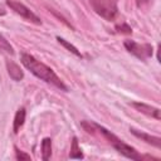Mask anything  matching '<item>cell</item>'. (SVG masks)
Here are the masks:
<instances>
[{
	"mask_svg": "<svg viewBox=\"0 0 161 161\" xmlns=\"http://www.w3.org/2000/svg\"><path fill=\"white\" fill-rule=\"evenodd\" d=\"M57 40H58V42H59V43H60V44H62L64 48H67V49H68L70 53H73L74 55H77V57L82 58V54H80V52H79V50H78V49H77V48H75L73 44H70L69 42H67L65 39H63V38H60V36H57Z\"/></svg>",
	"mask_w": 161,
	"mask_h": 161,
	"instance_id": "7c38bea8",
	"label": "cell"
},
{
	"mask_svg": "<svg viewBox=\"0 0 161 161\" xmlns=\"http://www.w3.org/2000/svg\"><path fill=\"white\" fill-rule=\"evenodd\" d=\"M130 131H131V133H132L133 136L141 138V140L145 141L146 143L152 145V146L160 148V146H161V138H160V137H157V136H152V135H150V133H146V132H143V131L136 130V128H133V127H131Z\"/></svg>",
	"mask_w": 161,
	"mask_h": 161,
	"instance_id": "52a82bcc",
	"label": "cell"
},
{
	"mask_svg": "<svg viewBox=\"0 0 161 161\" xmlns=\"http://www.w3.org/2000/svg\"><path fill=\"white\" fill-rule=\"evenodd\" d=\"M6 68H8V73L11 77V79L19 82V80H21L24 78V73H23V70L20 69V67L16 63H14L11 60H6Z\"/></svg>",
	"mask_w": 161,
	"mask_h": 161,
	"instance_id": "ba28073f",
	"label": "cell"
},
{
	"mask_svg": "<svg viewBox=\"0 0 161 161\" xmlns=\"http://www.w3.org/2000/svg\"><path fill=\"white\" fill-rule=\"evenodd\" d=\"M52 155V140L49 137H45L42 141V158L44 161L49 160Z\"/></svg>",
	"mask_w": 161,
	"mask_h": 161,
	"instance_id": "30bf717a",
	"label": "cell"
},
{
	"mask_svg": "<svg viewBox=\"0 0 161 161\" xmlns=\"http://www.w3.org/2000/svg\"><path fill=\"white\" fill-rule=\"evenodd\" d=\"M15 157H16L18 160H20V161H29V160H31V158H30V155L25 153L24 151L19 150L18 147H15Z\"/></svg>",
	"mask_w": 161,
	"mask_h": 161,
	"instance_id": "5bb4252c",
	"label": "cell"
},
{
	"mask_svg": "<svg viewBox=\"0 0 161 161\" xmlns=\"http://www.w3.org/2000/svg\"><path fill=\"white\" fill-rule=\"evenodd\" d=\"M20 60H21L23 65L26 69H29L39 79H42V80H44V82H47V83H49V84H52V86L64 91V92L68 91V87L55 74V72L52 68H49L48 65H45L44 63H42L40 60H38L36 58H34L33 55H30L28 53H21Z\"/></svg>",
	"mask_w": 161,
	"mask_h": 161,
	"instance_id": "7a4b0ae2",
	"label": "cell"
},
{
	"mask_svg": "<svg viewBox=\"0 0 161 161\" xmlns=\"http://www.w3.org/2000/svg\"><path fill=\"white\" fill-rule=\"evenodd\" d=\"M80 126L84 128L86 132L88 133H99L103 138H106L108 141L109 145H112L121 155H123L125 157L127 158H131V160H135V161H141L143 160L145 156L140 155L133 147H131L130 145H127L126 142H123L121 138H118L116 135H113L111 131H108L107 128H104L103 126L96 123V122H92V121H82L80 122Z\"/></svg>",
	"mask_w": 161,
	"mask_h": 161,
	"instance_id": "6da1fadb",
	"label": "cell"
},
{
	"mask_svg": "<svg viewBox=\"0 0 161 161\" xmlns=\"http://www.w3.org/2000/svg\"><path fill=\"white\" fill-rule=\"evenodd\" d=\"M0 50H3V52H5V53H9V54H14V49H13V47H11V44L0 34Z\"/></svg>",
	"mask_w": 161,
	"mask_h": 161,
	"instance_id": "4fadbf2b",
	"label": "cell"
},
{
	"mask_svg": "<svg viewBox=\"0 0 161 161\" xmlns=\"http://www.w3.org/2000/svg\"><path fill=\"white\" fill-rule=\"evenodd\" d=\"M116 30H117V33H125V34H131L132 33L131 26H128L126 23H122L121 25H117Z\"/></svg>",
	"mask_w": 161,
	"mask_h": 161,
	"instance_id": "9a60e30c",
	"label": "cell"
},
{
	"mask_svg": "<svg viewBox=\"0 0 161 161\" xmlns=\"http://www.w3.org/2000/svg\"><path fill=\"white\" fill-rule=\"evenodd\" d=\"M6 5H8L14 13H16L18 15H20V16L24 18L25 20H28V21H30V23H34V24H36V25H40V24H42L40 18H39L35 13H33L28 6H25L24 4L19 3V1H16V0H6Z\"/></svg>",
	"mask_w": 161,
	"mask_h": 161,
	"instance_id": "5b68a950",
	"label": "cell"
},
{
	"mask_svg": "<svg viewBox=\"0 0 161 161\" xmlns=\"http://www.w3.org/2000/svg\"><path fill=\"white\" fill-rule=\"evenodd\" d=\"M148 4H150V0H137V6L138 8H145Z\"/></svg>",
	"mask_w": 161,
	"mask_h": 161,
	"instance_id": "2e32d148",
	"label": "cell"
},
{
	"mask_svg": "<svg viewBox=\"0 0 161 161\" xmlns=\"http://www.w3.org/2000/svg\"><path fill=\"white\" fill-rule=\"evenodd\" d=\"M92 9L103 19L112 21L118 15V8L116 0H88Z\"/></svg>",
	"mask_w": 161,
	"mask_h": 161,
	"instance_id": "3957f363",
	"label": "cell"
},
{
	"mask_svg": "<svg viewBox=\"0 0 161 161\" xmlns=\"http://www.w3.org/2000/svg\"><path fill=\"white\" fill-rule=\"evenodd\" d=\"M123 45L128 53L133 54L135 57H137L141 60H145V59L152 57V53H153V48L151 44H140L133 40H125Z\"/></svg>",
	"mask_w": 161,
	"mask_h": 161,
	"instance_id": "277c9868",
	"label": "cell"
},
{
	"mask_svg": "<svg viewBox=\"0 0 161 161\" xmlns=\"http://www.w3.org/2000/svg\"><path fill=\"white\" fill-rule=\"evenodd\" d=\"M69 158H83V152L78 145L77 137H73L72 140V146H70V152H69Z\"/></svg>",
	"mask_w": 161,
	"mask_h": 161,
	"instance_id": "8fae6325",
	"label": "cell"
},
{
	"mask_svg": "<svg viewBox=\"0 0 161 161\" xmlns=\"http://www.w3.org/2000/svg\"><path fill=\"white\" fill-rule=\"evenodd\" d=\"M25 116H26V112H25V108H24V107L19 108V109L16 111L15 117H14V126H13V130H14L15 133H18L19 130H20V127L24 125V122H25Z\"/></svg>",
	"mask_w": 161,
	"mask_h": 161,
	"instance_id": "9c48e42d",
	"label": "cell"
},
{
	"mask_svg": "<svg viewBox=\"0 0 161 161\" xmlns=\"http://www.w3.org/2000/svg\"><path fill=\"white\" fill-rule=\"evenodd\" d=\"M131 106L136 111H138V112H141V113H143V114H146V116H148L151 118H155L157 121H160V118H161L160 109L156 108V107H152V106L146 104V103H142V102H132Z\"/></svg>",
	"mask_w": 161,
	"mask_h": 161,
	"instance_id": "8992f818",
	"label": "cell"
}]
</instances>
